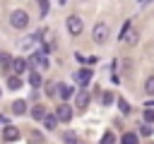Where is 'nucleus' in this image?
I'll return each mask as SVG.
<instances>
[{
    "label": "nucleus",
    "mask_w": 154,
    "mask_h": 144,
    "mask_svg": "<svg viewBox=\"0 0 154 144\" xmlns=\"http://www.w3.org/2000/svg\"><path fill=\"white\" fill-rule=\"evenodd\" d=\"M29 139H31V144H41V142H43V137H41V134H36V132H31V137H29Z\"/></svg>",
    "instance_id": "obj_24"
},
{
    "label": "nucleus",
    "mask_w": 154,
    "mask_h": 144,
    "mask_svg": "<svg viewBox=\"0 0 154 144\" xmlns=\"http://www.w3.org/2000/svg\"><path fill=\"white\" fill-rule=\"evenodd\" d=\"M118 106H120V110H123V113H130V103H128L125 98H120V101H118Z\"/></svg>",
    "instance_id": "obj_23"
},
{
    "label": "nucleus",
    "mask_w": 154,
    "mask_h": 144,
    "mask_svg": "<svg viewBox=\"0 0 154 144\" xmlns=\"http://www.w3.org/2000/svg\"><path fill=\"white\" fill-rule=\"evenodd\" d=\"M120 41H125V46H135V43L140 41L137 29H132L130 24H125V26H123V31H120Z\"/></svg>",
    "instance_id": "obj_2"
},
{
    "label": "nucleus",
    "mask_w": 154,
    "mask_h": 144,
    "mask_svg": "<svg viewBox=\"0 0 154 144\" xmlns=\"http://www.w3.org/2000/svg\"><path fill=\"white\" fill-rule=\"evenodd\" d=\"M77 82H79L82 86H87V84L91 82V70H79V72H77Z\"/></svg>",
    "instance_id": "obj_7"
},
{
    "label": "nucleus",
    "mask_w": 154,
    "mask_h": 144,
    "mask_svg": "<svg viewBox=\"0 0 154 144\" xmlns=\"http://www.w3.org/2000/svg\"><path fill=\"white\" fill-rule=\"evenodd\" d=\"M144 91H147L149 96H154V77H149V79L144 82Z\"/></svg>",
    "instance_id": "obj_20"
},
{
    "label": "nucleus",
    "mask_w": 154,
    "mask_h": 144,
    "mask_svg": "<svg viewBox=\"0 0 154 144\" xmlns=\"http://www.w3.org/2000/svg\"><path fill=\"white\" fill-rule=\"evenodd\" d=\"M65 24H67V31H70L72 36H79V34H82V26H84V24H82V19H79L77 14H70Z\"/></svg>",
    "instance_id": "obj_4"
},
{
    "label": "nucleus",
    "mask_w": 154,
    "mask_h": 144,
    "mask_svg": "<svg viewBox=\"0 0 154 144\" xmlns=\"http://www.w3.org/2000/svg\"><path fill=\"white\" fill-rule=\"evenodd\" d=\"M144 120H147V122H154V110H152V108L144 110Z\"/></svg>",
    "instance_id": "obj_25"
},
{
    "label": "nucleus",
    "mask_w": 154,
    "mask_h": 144,
    "mask_svg": "<svg viewBox=\"0 0 154 144\" xmlns=\"http://www.w3.org/2000/svg\"><path fill=\"white\" fill-rule=\"evenodd\" d=\"M75 101H77V108H79V110H84V108L89 106V94H87V91H79Z\"/></svg>",
    "instance_id": "obj_8"
},
{
    "label": "nucleus",
    "mask_w": 154,
    "mask_h": 144,
    "mask_svg": "<svg viewBox=\"0 0 154 144\" xmlns=\"http://www.w3.org/2000/svg\"><path fill=\"white\" fill-rule=\"evenodd\" d=\"M91 38H94L96 43H106V41H108V26H106L103 22H99V24L91 29Z\"/></svg>",
    "instance_id": "obj_3"
},
{
    "label": "nucleus",
    "mask_w": 154,
    "mask_h": 144,
    "mask_svg": "<svg viewBox=\"0 0 154 144\" xmlns=\"http://www.w3.org/2000/svg\"><path fill=\"white\" fill-rule=\"evenodd\" d=\"M120 144H137V134L135 132H125L123 139H120Z\"/></svg>",
    "instance_id": "obj_15"
},
{
    "label": "nucleus",
    "mask_w": 154,
    "mask_h": 144,
    "mask_svg": "<svg viewBox=\"0 0 154 144\" xmlns=\"http://www.w3.org/2000/svg\"><path fill=\"white\" fill-rule=\"evenodd\" d=\"M12 70H14V74H22V72L26 70V60H22V58L12 60Z\"/></svg>",
    "instance_id": "obj_9"
},
{
    "label": "nucleus",
    "mask_w": 154,
    "mask_h": 144,
    "mask_svg": "<svg viewBox=\"0 0 154 144\" xmlns=\"http://www.w3.org/2000/svg\"><path fill=\"white\" fill-rule=\"evenodd\" d=\"M113 139H116V137H113V132H106V134L101 137V144H113Z\"/></svg>",
    "instance_id": "obj_22"
},
{
    "label": "nucleus",
    "mask_w": 154,
    "mask_h": 144,
    "mask_svg": "<svg viewBox=\"0 0 154 144\" xmlns=\"http://www.w3.org/2000/svg\"><path fill=\"white\" fill-rule=\"evenodd\" d=\"M10 65H12V58H10L7 53H0V67H5V70H7Z\"/></svg>",
    "instance_id": "obj_19"
},
{
    "label": "nucleus",
    "mask_w": 154,
    "mask_h": 144,
    "mask_svg": "<svg viewBox=\"0 0 154 144\" xmlns=\"http://www.w3.org/2000/svg\"><path fill=\"white\" fill-rule=\"evenodd\" d=\"M2 139H5V142H14V139H19V130L12 127V125H7V127L2 130Z\"/></svg>",
    "instance_id": "obj_6"
},
{
    "label": "nucleus",
    "mask_w": 154,
    "mask_h": 144,
    "mask_svg": "<svg viewBox=\"0 0 154 144\" xmlns=\"http://www.w3.org/2000/svg\"><path fill=\"white\" fill-rule=\"evenodd\" d=\"M46 94H48V96H55V94H58V82H48V84H46Z\"/></svg>",
    "instance_id": "obj_18"
},
{
    "label": "nucleus",
    "mask_w": 154,
    "mask_h": 144,
    "mask_svg": "<svg viewBox=\"0 0 154 144\" xmlns=\"http://www.w3.org/2000/svg\"><path fill=\"white\" fill-rule=\"evenodd\" d=\"M43 125H46V130H55L58 118H55V115H43Z\"/></svg>",
    "instance_id": "obj_14"
},
{
    "label": "nucleus",
    "mask_w": 154,
    "mask_h": 144,
    "mask_svg": "<svg viewBox=\"0 0 154 144\" xmlns=\"http://www.w3.org/2000/svg\"><path fill=\"white\" fill-rule=\"evenodd\" d=\"M111 101H113V94H111V91H106V94H103V103H106V106H111Z\"/></svg>",
    "instance_id": "obj_26"
},
{
    "label": "nucleus",
    "mask_w": 154,
    "mask_h": 144,
    "mask_svg": "<svg viewBox=\"0 0 154 144\" xmlns=\"http://www.w3.org/2000/svg\"><path fill=\"white\" fill-rule=\"evenodd\" d=\"M58 91H60V98L63 101H67L72 96V86H67V84H58Z\"/></svg>",
    "instance_id": "obj_13"
},
{
    "label": "nucleus",
    "mask_w": 154,
    "mask_h": 144,
    "mask_svg": "<svg viewBox=\"0 0 154 144\" xmlns=\"http://www.w3.org/2000/svg\"><path fill=\"white\" fill-rule=\"evenodd\" d=\"M43 115H46V108H43L41 103H36V106L31 108V118H34V120H43Z\"/></svg>",
    "instance_id": "obj_12"
},
{
    "label": "nucleus",
    "mask_w": 154,
    "mask_h": 144,
    "mask_svg": "<svg viewBox=\"0 0 154 144\" xmlns=\"http://www.w3.org/2000/svg\"><path fill=\"white\" fill-rule=\"evenodd\" d=\"M19 86H22V79H19V74H12V77L7 79V89H10V91H17Z\"/></svg>",
    "instance_id": "obj_10"
},
{
    "label": "nucleus",
    "mask_w": 154,
    "mask_h": 144,
    "mask_svg": "<svg viewBox=\"0 0 154 144\" xmlns=\"http://www.w3.org/2000/svg\"><path fill=\"white\" fill-rule=\"evenodd\" d=\"M26 24H29V14H26L24 10H14V12L10 14V26H14V29H26Z\"/></svg>",
    "instance_id": "obj_1"
},
{
    "label": "nucleus",
    "mask_w": 154,
    "mask_h": 144,
    "mask_svg": "<svg viewBox=\"0 0 154 144\" xmlns=\"http://www.w3.org/2000/svg\"><path fill=\"white\" fill-rule=\"evenodd\" d=\"M55 118H58V122H70V118H72V108H70L67 103H60L58 110H55Z\"/></svg>",
    "instance_id": "obj_5"
},
{
    "label": "nucleus",
    "mask_w": 154,
    "mask_h": 144,
    "mask_svg": "<svg viewBox=\"0 0 154 144\" xmlns=\"http://www.w3.org/2000/svg\"><path fill=\"white\" fill-rule=\"evenodd\" d=\"M29 84H31V86H41V74H38V72H31V74H29Z\"/></svg>",
    "instance_id": "obj_17"
},
{
    "label": "nucleus",
    "mask_w": 154,
    "mask_h": 144,
    "mask_svg": "<svg viewBox=\"0 0 154 144\" xmlns=\"http://www.w3.org/2000/svg\"><path fill=\"white\" fill-rule=\"evenodd\" d=\"M140 134H152V127H147V125H142V127H140Z\"/></svg>",
    "instance_id": "obj_27"
},
{
    "label": "nucleus",
    "mask_w": 154,
    "mask_h": 144,
    "mask_svg": "<svg viewBox=\"0 0 154 144\" xmlns=\"http://www.w3.org/2000/svg\"><path fill=\"white\" fill-rule=\"evenodd\" d=\"M38 2H48V0H38Z\"/></svg>",
    "instance_id": "obj_28"
},
{
    "label": "nucleus",
    "mask_w": 154,
    "mask_h": 144,
    "mask_svg": "<svg viewBox=\"0 0 154 144\" xmlns=\"http://www.w3.org/2000/svg\"><path fill=\"white\" fill-rule=\"evenodd\" d=\"M34 43H38V36H29V38H24V41H22V48L29 50V48H34Z\"/></svg>",
    "instance_id": "obj_16"
},
{
    "label": "nucleus",
    "mask_w": 154,
    "mask_h": 144,
    "mask_svg": "<svg viewBox=\"0 0 154 144\" xmlns=\"http://www.w3.org/2000/svg\"><path fill=\"white\" fill-rule=\"evenodd\" d=\"M65 142H67V144H79V142H77V134H75V132H65Z\"/></svg>",
    "instance_id": "obj_21"
},
{
    "label": "nucleus",
    "mask_w": 154,
    "mask_h": 144,
    "mask_svg": "<svg viewBox=\"0 0 154 144\" xmlns=\"http://www.w3.org/2000/svg\"><path fill=\"white\" fill-rule=\"evenodd\" d=\"M12 113L14 115H24L26 113V101H14L12 103Z\"/></svg>",
    "instance_id": "obj_11"
}]
</instances>
